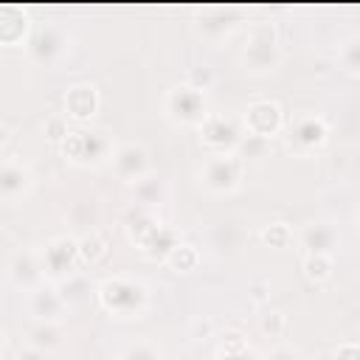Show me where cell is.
<instances>
[{
    "label": "cell",
    "instance_id": "14",
    "mask_svg": "<svg viewBox=\"0 0 360 360\" xmlns=\"http://www.w3.org/2000/svg\"><path fill=\"white\" fill-rule=\"evenodd\" d=\"M295 138H301V141H307V143H321V141H323V124L315 121V118H309V121H304V124L298 127Z\"/></svg>",
    "mask_w": 360,
    "mask_h": 360
},
{
    "label": "cell",
    "instance_id": "17",
    "mask_svg": "<svg viewBox=\"0 0 360 360\" xmlns=\"http://www.w3.org/2000/svg\"><path fill=\"white\" fill-rule=\"evenodd\" d=\"M267 360H301V354L295 352V349H287V346H281V349H276Z\"/></svg>",
    "mask_w": 360,
    "mask_h": 360
},
{
    "label": "cell",
    "instance_id": "18",
    "mask_svg": "<svg viewBox=\"0 0 360 360\" xmlns=\"http://www.w3.org/2000/svg\"><path fill=\"white\" fill-rule=\"evenodd\" d=\"M17 360H42V352H39V349H34V346H28L25 352H20V354H17Z\"/></svg>",
    "mask_w": 360,
    "mask_h": 360
},
{
    "label": "cell",
    "instance_id": "7",
    "mask_svg": "<svg viewBox=\"0 0 360 360\" xmlns=\"http://www.w3.org/2000/svg\"><path fill=\"white\" fill-rule=\"evenodd\" d=\"M248 129L253 132V135H259V138H267V135H273L276 129H278V124H281V112H278V107L276 104H253L250 110H248Z\"/></svg>",
    "mask_w": 360,
    "mask_h": 360
},
{
    "label": "cell",
    "instance_id": "4",
    "mask_svg": "<svg viewBox=\"0 0 360 360\" xmlns=\"http://www.w3.org/2000/svg\"><path fill=\"white\" fill-rule=\"evenodd\" d=\"M31 188V172L22 169V163L6 158L3 169H0V191L6 202H14L17 197H22Z\"/></svg>",
    "mask_w": 360,
    "mask_h": 360
},
{
    "label": "cell",
    "instance_id": "12",
    "mask_svg": "<svg viewBox=\"0 0 360 360\" xmlns=\"http://www.w3.org/2000/svg\"><path fill=\"white\" fill-rule=\"evenodd\" d=\"M59 326L53 323V321H39L34 329H31V346L34 349H53L56 343H59Z\"/></svg>",
    "mask_w": 360,
    "mask_h": 360
},
{
    "label": "cell",
    "instance_id": "8",
    "mask_svg": "<svg viewBox=\"0 0 360 360\" xmlns=\"http://www.w3.org/2000/svg\"><path fill=\"white\" fill-rule=\"evenodd\" d=\"M76 253H79V248H76L73 239H56V242H51V245L45 248V253H42V264H45V270L62 273V270H68V267L73 264Z\"/></svg>",
    "mask_w": 360,
    "mask_h": 360
},
{
    "label": "cell",
    "instance_id": "16",
    "mask_svg": "<svg viewBox=\"0 0 360 360\" xmlns=\"http://www.w3.org/2000/svg\"><path fill=\"white\" fill-rule=\"evenodd\" d=\"M281 326H284V315H281V312H270V315L262 321V329L270 332V335H276Z\"/></svg>",
    "mask_w": 360,
    "mask_h": 360
},
{
    "label": "cell",
    "instance_id": "11",
    "mask_svg": "<svg viewBox=\"0 0 360 360\" xmlns=\"http://www.w3.org/2000/svg\"><path fill=\"white\" fill-rule=\"evenodd\" d=\"M202 138H205L208 146L225 149V146H231V143L236 141V129H233L231 124H225L222 118H211V121L205 124V129H202Z\"/></svg>",
    "mask_w": 360,
    "mask_h": 360
},
{
    "label": "cell",
    "instance_id": "2",
    "mask_svg": "<svg viewBox=\"0 0 360 360\" xmlns=\"http://www.w3.org/2000/svg\"><path fill=\"white\" fill-rule=\"evenodd\" d=\"M62 146H65V155L79 163H87L90 160L87 155H93V163H98L104 160V152H107V141L98 132H70Z\"/></svg>",
    "mask_w": 360,
    "mask_h": 360
},
{
    "label": "cell",
    "instance_id": "13",
    "mask_svg": "<svg viewBox=\"0 0 360 360\" xmlns=\"http://www.w3.org/2000/svg\"><path fill=\"white\" fill-rule=\"evenodd\" d=\"M329 270H332V262H329V256L326 253H315V256H309L307 259V276L309 278H326L329 276Z\"/></svg>",
    "mask_w": 360,
    "mask_h": 360
},
{
    "label": "cell",
    "instance_id": "10",
    "mask_svg": "<svg viewBox=\"0 0 360 360\" xmlns=\"http://www.w3.org/2000/svg\"><path fill=\"white\" fill-rule=\"evenodd\" d=\"M31 309L39 321H53L62 312V298L53 290H34L31 292Z\"/></svg>",
    "mask_w": 360,
    "mask_h": 360
},
{
    "label": "cell",
    "instance_id": "15",
    "mask_svg": "<svg viewBox=\"0 0 360 360\" xmlns=\"http://www.w3.org/2000/svg\"><path fill=\"white\" fill-rule=\"evenodd\" d=\"M124 360H158V352L155 349H149V346H135V349H129L127 352V357Z\"/></svg>",
    "mask_w": 360,
    "mask_h": 360
},
{
    "label": "cell",
    "instance_id": "9",
    "mask_svg": "<svg viewBox=\"0 0 360 360\" xmlns=\"http://www.w3.org/2000/svg\"><path fill=\"white\" fill-rule=\"evenodd\" d=\"M96 104H98L96 90H93V87H87V84L73 87V90L65 96V107H68V112H70L73 118H87V115H93Z\"/></svg>",
    "mask_w": 360,
    "mask_h": 360
},
{
    "label": "cell",
    "instance_id": "5",
    "mask_svg": "<svg viewBox=\"0 0 360 360\" xmlns=\"http://www.w3.org/2000/svg\"><path fill=\"white\" fill-rule=\"evenodd\" d=\"M169 101H177V107H169V115H177L174 121L180 124H197L202 121V98L194 87H180L169 96Z\"/></svg>",
    "mask_w": 360,
    "mask_h": 360
},
{
    "label": "cell",
    "instance_id": "3",
    "mask_svg": "<svg viewBox=\"0 0 360 360\" xmlns=\"http://www.w3.org/2000/svg\"><path fill=\"white\" fill-rule=\"evenodd\" d=\"M42 270H45V264L34 250H17L8 262V276L20 287H34L42 278Z\"/></svg>",
    "mask_w": 360,
    "mask_h": 360
},
{
    "label": "cell",
    "instance_id": "6",
    "mask_svg": "<svg viewBox=\"0 0 360 360\" xmlns=\"http://www.w3.org/2000/svg\"><path fill=\"white\" fill-rule=\"evenodd\" d=\"M115 169H118V174L124 177V180H141L146 172H149V158H146V152L141 149V146H135V143H127V146H121L118 152H115Z\"/></svg>",
    "mask_w": 360,
    "mask_h": 360
},
{
    "label": "cell",
    "instance_id": "1",
    "mask_svg": "<svg viewBox=\"0 0 360 360\" xmlns=\"http://www.w3.org/2000/svg\"><path fill=\"white\" fill-rule=\"evenodd\" d=\"M239 177H242V160L236 155H214L208 163H205V172H202V180L208 188L214 191H231L239 186Z\"/></svg>",
    "mask_w": 360,
    "mask_h": 360
}]
</instances>
